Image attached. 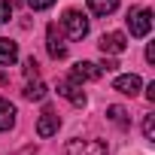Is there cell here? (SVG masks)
Here are the masks:
<instances>
[{
    "label": "cell",
    "instance_id": "cell-1",
    "mask_svg": "<svg viewBox=\"0 0 155 155\" xmlns=\"http://www.w3.org/2000/svg\"><path fill=\"white\" fill-rule=\"evenodd\" d=\"M128 28H131V37H146L152 31V9L146 6H131L128 9Z\"/></svg>",
    "mask_w": 155,
    "mask_h": 155
},
{
    "label": "cell",
    "instance_id": "cell-2",
    "mask_svg": "<svg viewBox=\"0 0 155 155\" xmlns=\"http://www.w3.org/2000/svg\"><path fill=\"white\" fill-rule=\"evenodd\" d=\"M110 146L104 140H70L64 146V155H107Z\"/></svg>",
    "mask_w": 155,
    "mask_h": 155
},
{
    "label": "cell",
    "instance_id": "cell-3",
    "mask_svg": "<svg viewBox=\"0 0 155 155\" xmlns=\"http://www.w3.org/2000/svg\"><path fill=\"white\" fill-rule=\"evenodd\" d=\"M61 21H64V31H67L70 40H82V37L88 34V18H85L79 9H67Z\"/></svg>",
    "mask_w": 155,
    "mask_h": 155
},
{
    "label": "cell",
    "instance_id": "cell-4",
    "mask_svg": "<svg viewBox=\"0 0 155 155\" xmlns=\"http://www.w3.org/2000/svg\"><path fill=\"white\" fill-rule=\"evenodd\" d=\"M97 46H101V52H104V55H119V52H125L128 37H125V34H119V31H113V34H104Z\"/></svg>",
    "mask_w": 155,
    "mask_h": 155
},
{
    "label": "cell",
    "instance_id": "cell-5",
    "mask_svg": "<svg viewBox=\"0 0 155 155\" xmlns=\"http://www.w3.org/2000/svg\"><path fill=\"white\" fill-rule=\"evenodd\" d=\"M101 67L91 64V61H79V64H73V82H94L101 79Z\"/></svg>",
    "mask_w": 155,
    "mask_h": 155
},
{
    "label": "cell",
    "instance_id": "cell-6",
    "mask_svg": "<svg viewBox=\"0 0 155 155\" xmlns=\"http://www.w3.org/2000/svg\"><path fill=\"white\" fill-rule=\"evenodd\" d=\"M58 94L67 97L73 107H85V94H82V88L76 85V82H70V79H61V82H58Z\"/></svg>",
    "mask_w": 155,
    "mask_h": 155
},
{
    "label": "cell",
    "instance_id": "cell-7",
    "mask_svg": "<svg viewBox=\"0 0 155 155\" xmlns=\"http://www.w3.org/2000/svg\"><path fill=\"white\" fill-rule=\"evenodd\" d=\"M58 128H61V119H58L52 110H46V113L40 116V122H37V134H40L43 140H46V137H55Z\"/></svg>",
    "mask_w": 155,
    "mask_h": 155
},
{
    "label": "cell",
    "instance_id": "cell-8",
    "mask_svg": "<svg viewBox=\"0 0 155 155\" xmlns=\"http://www.w3.org/2000/svg\"><path fill=\"white\" fill-rule=\"evenodd\" d=\"M46 49H49V55H52L55 61L67 55V46L61 43V34H58V25H49V34H46Z\"/></svg>",
    "mask_w": 155,
    "mask_h": 155
},
{
    "label": "cell",
    "instance_id": "cell-9",
    "mask_svg": "<svg viewBox=\"0 0 155 155\" xmlns=\"http://www.w3.org/2000/svg\"><path fill=\"white\" fill-rule=\"evenodd\" d=\"M140 85H143V82H140V76H137V73L116 76V82H113V88H116V91H122V94H131V97L140 91Z\"/></svg>",
    "mask_w": 155,
    "mask_h": 155
},
{
    "label": "cell",
    "instance_id": "cell-10",
    "mask_svg": "<svg viewBox=\"0 0 155 155\" xmlns=\"http://www.w3.org/2000/svg\"><path fill=\"white\" fill-rule=\"evenodd\" d=\"M15 61H18V46H15L12 40H3V37H0V64L9 67V64H15Z\"/></svg>",
    "mask_w": 155,
    "mask_h": 155
},
{
    "label": "cell",
    "instance_id": "cell-11",
    "mask_svg": "<svg viewBox=\"0 0 155 155\" xmlns=\"http://www.w3.org/2000/svg\"><path fill=\"white\" fill-rule=\"evenodd\" d=\"M12 125H15V107L0 97V131H9Z\"/></svg>",
    "mask_w": 155,
    "mask_h": 155
},
{
    "label": "cell",
    "instance_id": "cell-12",
    "mask_svg": "<svg viewBox=\"0 0 155 155\" xmlns=\"http://www.w3.org/2000/svg\"><path fill=\"white\" fill-rule=\"evenodd\" d=\"M88 9L94 15H113L119 9V0H88Z\"/></svg>",
    "mask_w": 155,
    "mask_h": 155
},
{
    "label": "cell",
    "instance_id": "cell-13",
    "mask_svg": "<svg viewBox=\"0 0 155 155\" xmlns=\"http://www.w3.org/2000/svg\"><path fill=\"white\" fill-rule=\"evenodd\" d=\"M25 97H28V101H43V97H46V85L40 82V76H37L34 82L25 85Z\"/></svg>",
    "mask_w": 155,
    "mask_h": 155
},
{
    "label": "cell",
    "instance_id": "cell-14",
    "mask_svg": "<svg viewBox=\"0 0 155 155\" xmlns=\"http://www.w3.org/2000/svg\"><path fill=\"white\" fill-rule=\"evenodd\" d=\"M107 119H110L113 125H119V128H128V113H125V107H107Z\"/></svg>",
    "mask_w": 155,
    "mask_h": 155
},
{
    "label": "cell",
    "instance_id": "cell-15",
    "mask_svg": "<svg viewBox=\"0 0 155 155\" xmlns=\"http://www.w3.org/2000/svg\"><path fill=\"white\" fill-rule=\"evenodd\" d=\"M25 76H28V79H37V76H40V64L34 58H25Z\"/></svg>",
    "mask_w": 155,
    "mask_h": 155
},
{
    "label": "cell",
    "instance_id": "cell-16",
    "mask_svg": "<svg viewBox=\"0 0 155 155\" xmlns=\"http://www.w3.org/2000/svg\"><path fill=\"white\" fill-rule=\"evenodd\" d=\"M12 18V0H0V25H6Z\"/></svg>",
    "mask_w": 155,
    "mask_h": 155
},
{
    "label": "cell",
    "instance_id": "cell-17",
    "mask_svg": "<svg viewBox=\"0 0 155 155\" xmlns=\"http://www.w3.org/2000/svg\"><path fill=\"white\" fill-rule=\"evenodd\" d=\"M143 134H146V140H155V116L143 119Z\"/></svg>",
    "mask_w": 155,
    "mask_h": 155
},
{
    "label": "cell",
    "instance_id": "cell-18",
    "mask_svg": "<svg viewBox=\"0 0 155 155\" xmlns=\"http://www.w3.org/2000/svg\"><path fill=\"white\" fill-rule=\"evenodd\" d=\"M28 6L40 12V9H49V6H55V0H28Z\"/></svg>",
    "mask_w": 155,
    "mask_h": 155
},
{
    "label": "cell",
    "instance_id": "cell-19",
    "mask_svg": "<svg viewBox=\"0 0 155 155\" xmlns=\"http://www.w3.org/2000/svg\"><path fill=\"white\" fill-rule=\"evenodd\" d=\"M146 61H149V64H155V43H149V46H146Z\"/></svg>",
    "mask_w": 155,
    "mask_h": 155
},
{
    "label": "cell",
    "instance_id": "cell-20",
    "mask_svg": "<svg viewBox=\"0 0 155 155\" xmlns=\"http://www.w3.org/2000/svg\"><path fill=\"white\" fill-rule=\"evenodd\" d=\"M116 67H119V64H116V61H113V58H107V61H104V64H101V70H116Z\"/></svg>",
    "mask_w": 155,
    "mask_h": 155
},
{
    "label": "cell",
    "instance_id": "cell-21",
    "mask_svg": "<svg viewBox=\"0 0 155 155\" xmlns=\"http://www.w3.org/2000/svg\"><path fill=\"white\" fill-rule=\"evenodd\" d=\"M146 97H149V101H155V82H149V88H146Z\"/></svg>",
    "mask_w": 155,
    "mask_h": 155
}]
</instances>
